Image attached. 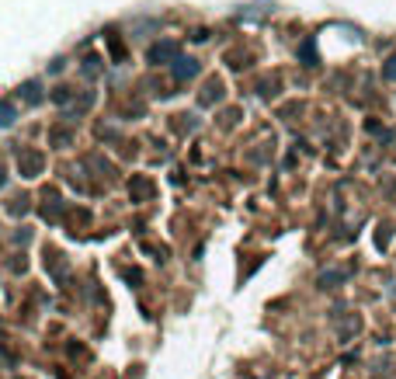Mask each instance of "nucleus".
<instances>
[{
  "instance_id": "nucleus-7",
  "label": "nucleus",
  "mask_w": 396,
  "mask_h": 379,
  "mask_svg": "<svg viewBox=\"0 0 396 379\" xmlns=\"http://www.w3.org/2000/svg\"><path fill=\"white\" fill-rule=\"evenodd\" d=\"M0 185H4V174H0Z\"/></svg>"
},
{
  "instance_id": "nucleus-2",
  "label": "nucleus",
  "mask_w": 396,
  "mask_h": 379,
  "mask_svg": "<svg viewBox=\"0 0 396 379\" xmlns=\"http://www.w3.org/2000/svg\"><path fill=\"white\" fill-rule=\"evenodd\" d=\"M174 63H177V66H174V77H177V81H188V77H195L198 74L195 59H174Z\"/></svg>"
},
{
  "instance_id": "nucleus-4",
  "label": "nucleus",
  "mask_w": 396,
  "mask_h": 379,
  "mask_svg": "<svg viewBox=\"0 0 396 379\" xmlns=\"http://www.w3.org/2000/svg\"><path fill=\"white\" fill-rule=\"evenodd\" d=\"M25 98H28V101H42L39 84H35V81H32V84H25Z\"/></svg>"
},
{
  "instance_id": "nucleus-3",
  "label": "nucleus",
  "mask_w": 396,
  "mask_h": 379,
  "mask_svg": "<svg viewBox=\"0 0 396 379\" xmlns=\"http://www.w3.org/2000/svg\"><path fill=\"white\" fill-rule=\"evenodd\" d=\"M14 122V105H0V126H11Z\"/></svg>"
},
{
  "instance_id": "nucleus-6",
  "label": "nucleus",
  "mask_w": 396,
  "mask_h": 379,
  "mask_svg": "<svg viewBox=\"0 0 396 379\" xmlns=\"http://www.w3.org/2000/svg\"><path fill=\"white\" fill-rule=\"evenodd\" d=\"M303 59H306V63L313 66V59H317V56H313V42H306V45H303Z\"/></svg>"
},
{
  "instance_id": "nucleus-5",
  "label": "nucleus",
  "mask_w": 396,
  "mask_h": 379,
  "mask_svg": "<svg viewBox=\"0 0 396 379\" xmlns=\"http://www.w3.org/2000/svg\"><path fill=\"white\" fill-rule=\"evenodd\" d=\"M383 74H386V81H396V56H390V59H386Z\"/></svg>"
},
{
  "instance_id": "nucleus-1",
  "label": "nucleus",
  "mask_w": 396,
  "mask_h": 379,
  "mask_svg": "<svg viewBox=\"0 0 396 379\" xmlns=\"http://www.w3.org/2000/svg\"><path fill=\"white\" fill-rule=\"evenodd\" d=\"M150 59L153 63H167V59H181V56H177V45L174 42H163V45H153L150 49Z\"/></svg>"
}]
</instances>
